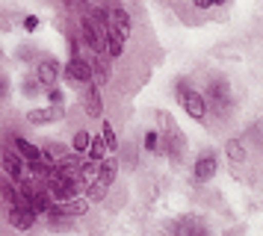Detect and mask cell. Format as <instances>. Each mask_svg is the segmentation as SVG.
Returning a JSON list of instances; mask_svg holds the SVG:
<instances>
[{"mask_svg":"<svg viewBox=\"0 0 263 236\" xmlns=\"http://www.w3.org/2000/svg\"><path fill=\"white\" fill-rule=\"evenodd\" d=\"M178 92H180V104L186 109V115L201 121L207 115V97L201 92H195V89H186V83H178Z\"/></svg>","mask_w":263,"mask_h":236,"instance_id":"1","label":"cell"},{"mask_svg":"<svg viewBox=\"0 0 263 236\" xmlns=\"http://www.w3.org/2000/svg\"><path fill=\"white\" fill-rule=\"evenodd\" d=\"M80 38L83 45L92 50V53H107V45H104V33L98 30V24L89 18V15H80Z\"/></svg>","mask_w":263,"mask_h":236,"instance_id":"2","label":"cell"},{"mask_svg":"<svg viewBox=\"0 0 263 236\" xmlns=\"http://www.w3.org/2000/svg\"><path fill=\"white\" fill-rule=\"evenodd\" d=\"M6 210H9V222H12V227H18V230H30L33 224H36V210H30L27 207V201H15V204H6Z\"/></svg>","mask_w":263,"mask_h":236,"instance_id":"3","label":"cell"},{"mask_svg":"<svg viewBox=\"0 0 263 236\" xmlns=\"http://www.w3.org/2000/svg\"><path fill=\"white\" fill-rule=\"evenodd\" d=\"M62 74H65V77H68L71 83H86V86L95 80L92 62H86L83 56H71V59H68V65L62 68Z\"/></svg>","mask_w":263,"mask_h":236,"instance_id":"4","label":"cell"},{"mask_svg":"<svg viewBox=\"0 0 263 236\" xmlns=\"http://www.w3.org/2000/svg\"><path fill=\"white\" fill-rule=\"evenodd\" d=\"M0 163H3V171L12 177V180H21V177H24L27 163H24V156L15 151V148H3V151H0Z\"/></svg>","mask_w":263,"mask_h":236,"instance_id":"5","label":"cell"},{"mask_svg":"<svg viewBox=\"0 0 263 236\" xmlns=\"http://www.w3.org/2000/svg\"><path fill=\"white\" fill-rule=\"evenodd\" d=\"M116 174H119V160L116 156H104L101 163H98V174H95V180L92 183H98L101 189H109L112 186V180H116Z\"/></svg>","mask_w":263,"mask_h":236,"instance_id":"6","label":"cell"},{"mask_svg":"<svg viewBox=\"0 0 263 236\" xmlns=\"http://www.w3.org/2000/svg\"><path fill=\"white\" fill-rule=\"evenodd\" d=\"M216 168H219V160H216V153H201V156L195 160L192 177H195L198 183H207V180L216 174Z\"/></svg>","mask_w":263,"mask_h":236,"instance_id":"7","label":"cell"},{"mask_svg":"<svg viewBox=\"0 0 263 236\" xmlns=\"http://www.w3.org/2000/svg\"><path fill=\"white\" fill-rule=\"evenodd\" d=\"M36 80L42 83V86H57L60 83V62L57 59H42L36 65Z\"/></svg>","mask_w":263,"mask_h":236,"instance_id":"8","label":"cell"},{"mask_svg":"<svg viewBox=\"0 0 263 236\" xmlns=\"http://www.w3.org/2000/svg\"><path fill=\"white\" fill-rule=\"evenodd\" d=\"M60 115H62V106H42V109H30L27 112V121L36 124V127H45V124L60 121Z\"/></svg>","mask_w":263,"mask_h":236,"instance_id":"9","label":"cell"},{"mask_svg":"<svg viewBox=\"0 0 263 236\" xmlns=\"http://www.w3.org/2000/svg\"><path fill=\"white\" fill-rule=\"evenodd\" d=\"M207 97H210V101L216 104V109L222 112V109H225V104L231 101V86H228V80H222V77H219V80L210 83V89H207Z\"/></svg>","mask_w":263,"mask_h":236,"instance_id":"10","label":"cell"},{"mask_svg":"<svg viewBox=\"0 0 263 236\" xmlns=\"http://www.w3.org/2000/svg\"><path fill=\"white\" fill-rule=\"evenodd\" d=\"M109 24H112V30L127 42L130 38V15L121 9V6H109Z\"/></svg>","mask_w":263,"mask_h":236,"instance_id":"11","label":"cell"},{"mask_svg":"<svg viewBox=\"0 0 263 236\" xmlns=\"http://www.w3.org/2000/svg\"><path fill=\"white\" fill-rule=\"evenodd\" d=\"M86 112L92 118H101L104 115V104H101V92H98L95 83H89V89H86Z\"/></svg>","mask_w":263,"mask_h":236,"instance_id":"12","label":"cell"},{"mask_svg":"<svg viewBox=\"0 0 263 236\" xmlns=\"http://www.w3.org/2000/svg\"><path fill=\"white\" fill-rule=\"evenodd\" d=\"M12 148L24 156V163H33V160H39V156H42V151H39L33 142H27L24 136H12Z\"/></svg>","mask_w":263,"mask_h":236,"instance_id":"13","label":"cell"},{"mask_svg":"<svg viewBox=\"0 0 263 236\" xmlns=\"http://www.w3.org/2000/svg\"><path fill=\"white\" fill-rule=\"evenodd\" d=\"M225 153H228V160H231V163H237V165L249 160V148L242 145V139H228L225 142Z\"/></svg>","mask_w":263,"mask_h":236,"instance_id":"14","label":"cell"},{"mask_svg":"<svg viewBox=\"0 0 263 236\" xmlns=\"http://www.w3.org/2000/svg\"><path fill=\"white\" fill-rule=\"evenodd\" d=\"M175 233H207V227H204L201 222H195L192 215H186V219H180L175 227H172Z\"/></svg>","mask_w":263,"mask_h":236,"instance_id":"15","label":"cell"},{"mask_svg":"<svg viewBox=\"0 0 263 236\" xmlns=\"http://www.w3.org/2000/svg\"><path fill=\"white\" fill-rule=\"evenodd\" d=\"M142 148L148 153H163V136H160L157 130H148L145 139H142Z\"/></svg>","mask_w":263,"mask_h":236,"instance_id":"16","label":"cell"},{"mask_svg":"<svg viewBox=\"0 0 263 236\" xmlns=\"http://www.w3.org/2000/svg\"><path fill=\"white\" fill-rule=\"evenodd\" d=\"M83 156H89V160H95V163H101L104 156H107V145H104V139L98 136V139H92L89 142V148H86V153Z\"/></svg>","mask_w":263,"mask_h":236,"instance_id":"17","label":"cell"},{"mask_svg":"<svg viewBox=\"0 0 263 236\" xmlns=\"http://www.w3.org/2000/svg\"><path fill=\"white\" fill-rule=\"evenodd\" d=\"M101 139H104V145H107L109 153L119 148V136H116V130H112V124H109V121H104V124H101Z\"/></svg>","mask_w":263,"mask_h":236,"instance_id":"18","label":"cell"},{"mask_svg":"<svg viewBox=\"0 0 263 236\" xmlns=\"http://www.w3.org/2000/svg\"><path fill=\"white\" fill-rule=\"evenodd\" d=\"M89 142H92V136H89L86 130H77V133H74V139H71V151L74 153H86Z\"/></svg>","mask_w":263,"mask_h":236,"instance_id":"19","label":"cell"},{"mask_svg":"<svg viewBox=\"0 0 263 236\" xmlns=\"http://www.w3.org/2000/svg\"><path fill=\"white\" fill-rule=\"evenodd\" d=\"M65 6H68L77 18H80V15H89V3H86V0H65Z\"/></svg>","mask_w":263,"mask_h":236,"instance_id":"20","label":"cell"},{"mask_svg":"<svg viewBox=\"0 0 263 236\" xmlns=\"http://www.w3.org/2000/svg\"><path fill=\"white\" fill-rule=\"evenodd\" d=\"M62 101H65V94H62V89H57V86H50V89H48V104H50V106H62Z\"/></svg>","mask_w":263,"mask_h":236,"instance_id":"21","label":"cell"},{"mask_svg":"<svg viewBox=\"0 0 263 236\" xmlns=\"http://www.w3.org/2000/svg\"><path fill=\"white\" fill-rule=\"evenodd\" d=\"M39 24H42V21H39L36 15H27V18H24V30H27V33H36Z\"/></svg>","mask_w":263,"mask_h":236,"instance_id":"22","label":"cell"},{"mask_svg":"<svg viewBox=\"0 0 263 236\" xmlns=\"http://www.w3.org/2000/svg\"><path fill=\"white\" fill-rule=\"evenodd\" d=\"M39 86H42L39 80H27L24 86H21V92H24V94H36V92H39Z\"/></svg>","mask_w":263,"mask_h":236,"instance_id":"23","label":"cell"},{"mask_svg":"<svg viewBox=\"0 0 263 236\" xmlns=\"http://www.w3.org/2000/svg\"><path fill=\"white\" fill-rule=\"evenodd\" d=\"M219 3H225V0H195V6H201V9H210V6H219Z\"/></svg>","mask_w":263,"mask_h":236,"instance_id":"24","label":"cell"},{"mask_svg":"<svg viewBox=\"0 0 263 236\" xmlns=\"http://www.w3.org/2000/svg\"><path fill=\"white\" fill-rule=\"evenodd\" d=\"M6 92H9V83H6V77H0V97H6Z\"/></svg>","mask_w":263,"mask_h":236,"instance_id":"25","label":"cell"}]
</instances>
